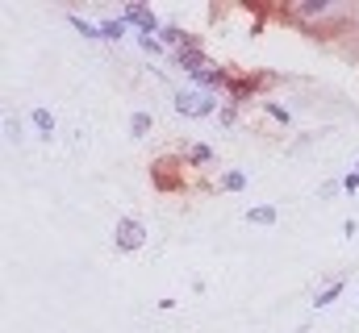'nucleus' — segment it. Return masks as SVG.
Masks as SVG:
<instances>
[{"label": "nucleus", "mask_w": 359, "mask_h": 333, "mask_svg": "<svg viewBox=\"0 0 359 333\" xmlns=\"http://www.w3.org/2000/svg\"><path fill=\"white\" fill-rule=\"evenodd\" d=\"M218 108V96L205 92V88H188V92H176V113L184 117H209Z\"/></svg>", "instance_id": "nucleus-1"}, {"label": "nucleus", "mask_w": 359, "mask_h": 333, "mask_svg": "<svg viewBox=\"0 0 359 333\" xmlns=\"http://www.w3.org/2000/svg\"><path fill=\"white\" fill-rule=\"evenodd\" d=\"M113 242H117V250H138V246L146 242L142 221H134V217H121V221H117V230H113Z\"/></svg>", "instance_id": "nucleus-2"}, {"label": "nucleus", "mask_w": 359, "mask_h": 333, "mask_svg": "<svg viewBox=\"0 0 359 333\" xmlns=\"http://www.w3.org/2000/svg\"><path fill=\"white\" fill-rule=\"evenodd\" d=\"M34 125H38V134L50 142L55 138V117H50V108H34Z\"/></svg>", "instance_id": "nucleus-3"}, {"label": "nucleus", "mask_w": 359, "mask_h": 333, "mask_svg": "<svg viewBox=\"0 0 359 333\" xmlns=\"http://www.w3.org/2000/svg\"><path fill=\"white\" fill-rule=\"evenodd\" d=\"M246 221H251V225H276V208L272 204H259V208L246 212Z\"/></svg>", "instance_id": "nucleus-4"}, {"label": "nucleus", "mask_w": 359, "mask_h": 333, "mask_svg": "<svg viewBox=\"0 0 359 333\" xmlns=\"http://www.w3.org/2000/svg\"><path fill=\"white\" fill-rule=\"evenodd\" d=\"M121 34H126V17H113V21H100V38H113V42H117Z\"/></svg>", "instance_id": "nucleus-5"}, {"label": "nucleus", "mask_w": 359, "mask_h": 333, "mask_svg": "<svg viewBox=\"0 0 359 333\" xmlns=\"http://www.w3.org/2000/svg\"><path fill=\"white\" fill-rule=\"evenodd\" d=\"M196 79L205 84V92H209V88H218L226 75H222V71H213V67H200V71H196Z\"/></svg>", "instance_id": "nucleus-6"}, {"label": "nucleus", "mask_w": 359, "mask_h": 333, "mask_svg": "<svg viewBox=\"0 0 359 333\" xmlns=\"http://www.w3.org/2000/svg\"><path fill=\"white\" fill-rule=\"evenodd\" d=\"M146 130H150V113H134L130 117V134L134 138H146Z\"/></svg>", "instance_id": "nucleus-7"}, {"label": "nucleus", "mask_w": 359, "mask_h": 333, "mask_svg": "<svg viewBox=\"0 0 359 333\" xmlns=\"http://www.w3.org/2000/svg\"><path fill=\"white\" fill-rule=\"evenodd\" d=\"M222 188H226V192H242V188H246V175H242V171H226V175H222Z\"/></svg>", "instance_id": "nucleus-8"}, {"label": "nucleus", "mask_w": 359, "mask_h": 333, "mask_svg": "<svg viewBox=\"0 0 359 333\" xmlns=\"http://www.w3.org/2000/svg\"><path fill=\"white\" fill-rule=\"evenodd\" d=\"M338 292H343V284H330L326 292H318V300H314V304H318V308H326V304H334V300H338Z\"/></svg>", "instance_id": "nucleus-9"}, {"label": "nucleus", "mask_w": 359, "mask_h": 333, "mask_svg": "<svg viewBox=\"0 0 359 333\" xmlns=\"http://www.w3.org/2000/svg\"><path fill=\"white\" fill-rule=\"evenodd\" d=\"M71 25L84 34V38H100V25H92V21H84V17H71Z\"/></svg>", "instance_id": "nucleus-10"}, {"label": "nucleus", "mask_w": 359, "mask_h": 333, "mask_svg": "<svg viewBox=\"0 0 359 333\" xmlns=\"http://www.w3.org/2000/svg\"><path fill=\"white\" fill-rule=\"evenodd\" d=\"M5 138H9V142H21V121H17L13 113L5 117Z\"/></svg>", "instance_id": "nucleus-11"}, {"label": "nucleus", "mask_w": 359, "mask_h": 333, "mask_svg": "<svg viewBox=\"0 0 359 333\" xmlns=\"http://www.w3.org/2000/svg\"><path fill=\"white\" fill-rule=\"evenodd\" d=\"M188 158L192 162H213V150L209 146H188Z\"/></svg>", "instance_id": "nucleus-12"}, {"label": "nucleus", "mask_w": 359, "mask_h": 333, "mask_svg": "<svg viewBox=\"0 0 359 333\" xmlns=\"http://www.w3.org/2000/svg\"><path fill=\"white\" fill-rule=\"evenodd\" d=\"M159 34H163V42H188V34H184V29H176V25H163Z\"/></svg>", "instance_id": "nucleus-13"}, {"label": "nucleus", "mask_w": 359, "mask_h": 333, "mask_svg": "<svg viewBox=\"0 0 359 333\" xmlns=\"http://www.w3.org/2000/svg\"><path fill=\"white\" fill-rule=\"evenodd\" d=\"M138 42H142V50H146V54H159V50H163V46H159L155 38H150V34H138Z\"/></svg>", "instance_id": "nucleus-14"}, {"label": "nucleus", "mask_w": 359, "mask_h": 333, "mask_svg": "<svg viewBox=\"0 0 359 333\" xmlns=\"http://www.w3.org/2000/svg\"><path fill=\"white\" fill-rule=\"evenodd\" d=\"M343 188H347V192H359V175H355V171H351V175H347V180H343Z\"/></svg>", "instance_id": "nucleus-15"}, {"label": "nucleus", "mask_w": 359, "mask_h": 333, "mask_svg": "<svg viewBox=\"0 0 359 333\" xmlns=\"http://www.w3.org/2000/svg\"><path fill=\"white\" fill-rule=\"evenodd\" d=\"M355 175H359V158H355Z\"/></svg>", "instance_id": "nucleus-16"}]
</instances>
